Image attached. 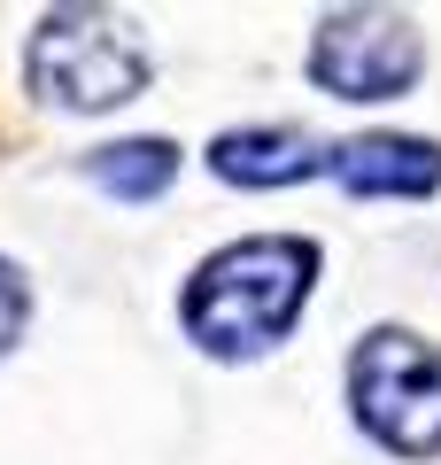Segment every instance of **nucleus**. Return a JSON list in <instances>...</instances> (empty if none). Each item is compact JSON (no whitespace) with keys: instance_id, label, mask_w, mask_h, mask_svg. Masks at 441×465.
<instances>
[{"instance_id":"nucleus-1","label":"nucleus","mask_w":441,"mask_h":465,"mask_svg":"<svg viewBox=\"0 0 441 465\" xmlns=\"http://www.w3.org/2000/svg\"><path fill=\"white\" fill-rule=\"evenodd\" d=\"M310 287H318V241L256 232V241H232V249L194 264V280L179 295V326L217 365H256L310 311Z\"/></svg>"},{"instance_id":"nucleus-2","label":"nucleus","mask_w":441,"mask_h":465,"mask_svg":"<svg viewBox=\"0 0 441 465\" xmlns=\"http://www.w3.org/2000/svg\"><path fill=\"white\" fill-rule=\"evenodd\" d=\"M348 411L395 458H441V349L410 326H372L348 349Z\"/></svg>"},{"instance_id":"nucleus-3","label":"nucleus","mask_w":441,"mask_h":465,"mask_svg":"<svg viewBox=\"0 0 441 465\" xmlns=\"http://www.w3.org/2000/svg\"><path fill=\"white\" fill-rule=\"evenodd\" d=\"M24 70H32L39 101L101 116V109H124L147 85V39L109 8H54V16H39Z\"/></svg>"},{"instance_id":"nucleus-4","label":"nucleus","mask_w":441,"mask_h":465,"mask_svg":"<svg viewBox=\"0 0 441 465\" xmlns=\"http://www.w3.org/2000/svg\"><path fill=\"white\" fill-rule=\"evenodd\" d=\"M426 70V39L403 8H333L318 16L310 78L333 101H403Z\"/></svg>"},{"instance_id":"nucleus-5","label":"nucleus","mask_w":441,"mask_h":465,"mask_svg":"<svg viewBox=\"0 0 441 465\" xmlns=\"http://www.w3.org/2000/svg\"><path fill=\"white\" fill-rule=\"evenodd\" d=\"M210 171H217L225 186L271 194V186L333 179V140L302 133V124H248V133H217V140H210Z\"/></svg>"},{"instance_id":"nucleus-6","label":"nucleus","mask_w":441,"mask_h":465,"mask_svg":"<svg viewBox=\"0 0 441 465\" xmlns=\"http://www.w3.org/2000/svg\"><path fill=\"white\" fill-rule=\"evenodd\" d=\"M333 179L364 202H426L441 186V148L418 133H364L333 140Z\"/></svg>"},{"instance_id":"nucleus-7","label":"nucleus","mask_w":441,"mask_h":465,"mask_svg":"<svg viewBox=\"0 0 441 465\" xmlns=\"http://www.w3.org/2000/svg\"><path fill=\"white\" fill-rule=\"evenodd\" d=\"M85 179L101 186V194H116V202H155L171 179H179V148L171 140H109V148H93L85 155Z\"/></svg>"},{"instance_id":"nucleus-8","label":"nucleus","mask_w":441,"mask_h":465,"mask_svg":"<svg viewBox=\"0 0 441 465\" xmlns=\"http://www.w3.org/2000/svg\"><path fill=\"white\" fill-rule=\"evenodd\" d=\"M24 318H32V287H24V272L0 256V357L24 341Z\"/></svg>"}]
</instances>
